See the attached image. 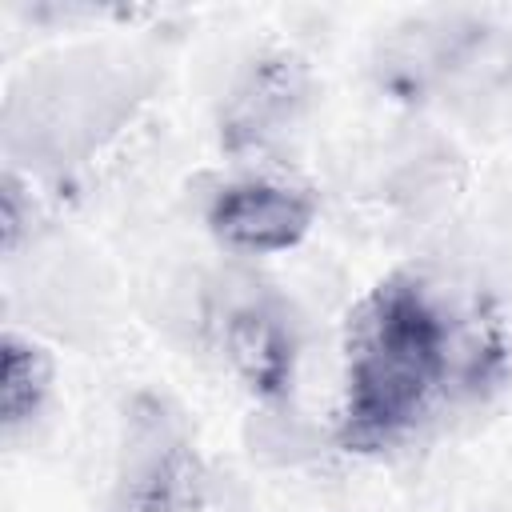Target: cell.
<instances>
[{
    "label": "cell",
    "instance_id": "7",
    "mask_svg": "<svg viewBox=\"0 0 512 512\" xmlns=\"http://www.w3.org/2000/svg\"><path fill=\"white\" fill-rule=\"evenodd\" d=\"M32 224V196H24V184L16 180V172L4 176L0 184V228H4V252L20 248L24 228Z\"/></svg>",
    "mask_w": 512,
    "mask_h": 512
},
{
    "label": "cell",
    "instance_id": "4",
    "mask_svg": "<svg viewBox=\"0 0 512 512\" xmlns=\"http://www.w3.org/2000/svg\"><path fill=\"white\" fill-rule=\"evenodd\" d=\"M220 348L228 368L252 396L272 400L288 392L296 368V340L276 304L260 296L228 304L220 320Z\"/></svg>",
    "mask_w": 512,
    "mask_h": 512
},
{
    "label": "cell",
    "instance_id": "3",
    "mask_svg": "<svg viewBox=\"0 0 512 512\" xmlns=\"http://www.w3.org/2000/svg\"><path fill=\"white\" fill-rule=\"evenodd\" d=\"M304 104H308L304 60L292 52H264L244 68L220 112V140L228 152H260L296 124Z\"/></svg>",
    "mask_w": 512,
    "mask_h": 512
},
{
    "label": "cell",
    "instance_id": "6",
    "mask_svg": "<svg viewBox=\"0 0 512 512\" xmlns=\"http://www.w3.org/2000/svg\"><path fill=\"white\" fill-rule=\"evenodd\" d=\"M4 364H0V416L4 428L16 432L32 424V416L44 408V396L52 388V360L40 344L24 340L20 332H4Z\"/></svg>",
    "mask_w": 512,
    "mask_h": 512
},
{
    "label": "cell",
    "instance_id": "2",
    "mask_svg": "<svg viewBox=\"0 0 512 512\" xmlns=\"http://www.w3.org/2000/svg\"><path fill=\"white\" fill-rule=\"evenodd\" d=\"M312 216H316L312 196L280 180H236L224 184L208 204L212 236L224 248L248 256L296 248L308 236Z\"/></svg>",
    "mask_w": 512,
    "mask_h": 512
},
{
    "label": "cell",
    "instance_id": "1",
    "mask_svg": "<svg viewBox=\"0 0 512 512\" xmlns=\"http://www.w3.org/2000/svg\"><path fill=\"white\" fill-rule=\"evenodd\" d=\"M452 368V324L412 276L376 284L352 316L340 440L380 448L400 436Z\"/></svg>",
    "mask_w": 512,
    "mask_h": 512
},
{
    "label": "cell",
    "instance_id": "5",
    "mask_svg": "<svg viewBox=\"0 0 512 512\" xmlns=\"http://www.w3.org/2000/svg\"><path fill=\"white\" fill-rule=\"evenodd\" d=\"M200 500L204 464L188 444H164L132 472L116 512H196Z\"/></svg>",
    "mask_w": 512,
    "mask_h": 512
}]
</instances>
